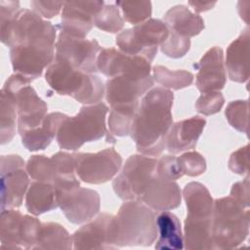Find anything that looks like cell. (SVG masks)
<instances>
[{"mask_svg":"<svg viewBox=\"0 0 250 250\" xmlns=\"http://www.w3.org/2000/svg\"><path fill=\"white\" fill-rule=\"evenodd\" d=\"M136 111L137 110L110 108L107 121L110 134L116 137L129 136Z\"/></svg>","mask_w":250,"mask_h":250,"instance_id":"cell-36","label":"cell"},{"mask_svg":"<svg viewBox=\"0 0 250 250\" xmlns=\"http://www.w3.org/2000/svg\"><path fill=\"white\" fill-rule=\"evenodd\" d=\"M42 223L33 216L24 215L20 225V242L21 249H33L37 241Z\"/></svg>","mask_w":250,"mask_h":250,"instance_id":"cell-37","label":"cell"},{"mask_svg":"<svg viewBox=\"0 0 250 250\" xmlns=\"http://www.w3.org/2000/svg\"><path fill=\"white\" fill-rule=\"evenodd\" d=\"M116 6L123 13V20L132 24H139L151 16L150 1H116Z\"/></svg>","mask_w":250,"mask_h":250,"instance_id":"cell-34","label":"cell"},{"mask_svg":"<svg viewBox=\"0 0 250 250\" xmlns=\"http://www.w3.org/2000/svg\"><path fill=\"white\" fill-rule=\"evenodd\" d=\"M25 169L28 176L34 181L54 185L57 179V170L52 156L47 157L43 154L31 155L26 162Z\"/></svg>","mask_w":250,"mask_h":250,"instance_id":"cell-32","label":"cell"},{"mask_svg":"<svg viewBox=\"0 0 250 250\" xmlns=\"http://www.w3.org/2000/svg\"><path fill=\"white\" fill-rule=\"evenodd\" d=\"M113 215L102 213L80 227L71 235L73 249H113L110 226Z\"/></svg>","mask_w":250,"mask_h":250,"instance_id":"cell-19","label":"cell"},{"mask_svg":"<svg viewBox=\"0 0 250 250\" xmlns=\"http://www.w3.org/2000/svg\"><path fill=\"white\" fill-rule=\"evenodd\" d=\"M72 248V238L62 225L53 222L42 223L33 249L70 250Z\"/></svg>","mask_w":250,"mask_h":250,"instance_id":"cell-28","label":"cell"},{"mask_svg":"<svg viewBox=\"0 0 250 250\" xmlns=\"http://www.w3.org/2000/svg\"><path fill=\"white\" fill-rule=\"evenodd\" d=\"M190 48V39L179 35L173 31L169 30V35L167 39L160 45L161 52L173 59H179L184 57Z\"/></svg>","mask_w":250,"mask_h":250,"instance_id":"cell-38","label":"cell"},{"mask_svg":"<svg viewBox=\"0 0 250 250\" xmlns=\"http://www.w3.org/2000/svg\"><path fill=\"white\" fill-rule=\"evenodd\" d=\"M1 41L10 48L15 73L30 82L40 77L55 59L56 27L34 11L19 10L4 3L0 6Z\"/></svg>","mask_w":250,"mask_h":250,"instance_id":"cell-1","label":"cell"},{"mask_svg":"<svg viewBox=\"0 0 250 250\" xmlns=\"http://www.w3.org/2000/svg\"><path fill=\"white\" fill-rule=\"evenodd\" d=\"M101 49L96 39L75 38L60 31L56 41L55 59L67 62L77 70L96 73L97 59Z\"/></svg>","mask_w":250,"mask_h":250,"instance_id":"cell-12","label":"cell"},{"mask_svg":"<svg viewBox=\"0 0 250 250\" xmlns=\"http://www.w3.org/2000/svg\"><path fill=\"white\" fill-rule=\"evenodd\" d=\"M156 173L159 177L175 181L184 176L178 157L174 155H163L157 159Z\"/></svg>","mask_w":250,"mask_h":250,"instance_id":"cell-41","label":"cell"},{"mask_svg":"<svg viewBox=\"0 0 250 250\" xmlns=\"http://www.w3.org/2000/svg\"><path fill=\"white\" fill-rule=\"evenodd\" d=\"M226 118L235 130L248 133V101L236 100L229 103L225 110Z\"/></svg>","mask_w":250,"mask_h":250,"instance_id":"cell-35","label":"cell"},{"mask_svg":"<svg viewBox=\"0 0 250 250\" xmlns=\"http://www.w3.org/2000/svg\"><path fill=\"white\" fill-rule=\"evenodd\" d=\"M229 196L239 202L242 206L249 208V177L232 185Z\"/></svg>","mask_w":250,"mask_h":250,"instance_id":"cell-44","label":"cell"},{"mask_svg":"<svg viewBox=\"0 0 250 250\" xmlns=\"http://www.w3.org/2000/svg\"><path fill=\"white\" fill-rule=\"evenodd\" d=\"M0 161L1 210L18 208L30 185L26 164L18 154L2 155Z\"/></svg>","mask_w":250,"mask_h":250,"instance_id":"cell-11","label":"cell"},{"mask_svg":"<svg viewBox=\"0 0 250 250\" xmlns=\"http://www.w3.org/2000/svg\"><path fill=\"white\" fill-rule=\"evenodd\" d=\"M173 101L172 91L163 87L152 88L142 98L130 131L142 154L157 156L166 149V137L173 124Z\"/></svg>","mask_w":250,"mask_h":250,"instance_id":"cell-2","label":"cell"},{"mask_svg":"<svg viewBox=\"0 0 250 250\" xmlns=\"http://www.w3.org/2000/svg\"><path fill=\"white\" fill-rule=\"evenodd\" d=\"M154 210L138 200H127L112 218L110 243L114 248L149 246L157 236Z\"/></svg>","mask_w":250,"mask_h":250,"instance_id":"cell-3","label":"cell"},{"mask_svg":"<svg viewBox=\"0 0 250 250\" xmlns=\"http://www.w3.org/2000/svg\"><path fill=\"white\" fill-rule=\"evenodd\" d=\"M250 211L231 196L214 200L212 214L213 249L238 247L249 234Z\"/></svg>","mask_w":250,"mask_h":250,"instance_id":"cell-6","label":"cell"},{"mask_svg":"<svg viewBox=\"0 0 250 250\" xmlns=\"http://www.w3.org/2000/svg\"><path fill=\"white\" fill-rule=\"evenodd\" d=\"M184 247L188 250L213 249L212 219L187 217L184 227Z\"/></svg>","mask_w":250,"mask_h":250,"instance_id":"cell-27","label":"cell"},{"mask_svg":"<svg viewBox=\"0 0 250 250\" xmlns=\"http://www.w3.org/2000/svg\"><path fill=\"white\" fill-rule=\"evenodd\" d=\"M168 35L169 29L163 21L148 19L119 32L115 43L123 53L143 57L151 62L157 54L158 46L167 39Z\"/></svg>","mask_w":250,"mask_h":250,"instance_id":"cell-8","label":"cell"},{"mask_svg":"<svg viewBox=\"0 0 250 250\" xmlns=\"http://www.w3.org/2000/svg\"><path fill=\"white\" fill-rule=\"evenodd\" d=\"M184 175L197 177L206 171V160L197 151H187L178 157Z\"/></svg>","mask_w":250,"mask_h":250,"instance_id":"cell-39","label":"cell"},{"mask_svg":"<svg viewBox=\"0 0 250 250\" xmlns=\"http://www.w3.org/2000/svg\"><path fill=\"white\" fill-rule=\"evenodd\" d=\"M30 81L21 74H12L2 89L12 95L18 113V132L20 135L39 127L47 115L48 105L39 98Z\"/></svg>","mask_w":250,"mask_h":250,"instance_id":"cell-7","label":"cell"},{"mask_svg":"<svg viewBox=\"0 0 250 250\" xmlns=\"http://www.w3.org/2000/svg\"><path fill=\"white\" fill-rule=\"evenodd\" d=\"M225 104V98L219 91L202 93L195 102V109L204 115H212L221 110Z\"/></svg>","mask_w":250,"mask_h":250,"instance_id":"cell-40","label":"cell"},{"mask_svg":"<svg viewBox=\"0 0 250 250\" xmlns=\"http://www.w3.org/2000/svg\"><path fill=\"white\" fill-rule=\"evenodd\" d=\"M17 108L11 94L1 89L0 91V133L1 145L10 143L17 128Z\"/></svg>","mask_w":250,"mask_h":250,"instance_id":"cell-30","label":"cell"},{"mask_svg":"<svg viewBox=\"0 0 250 250\" xmlns=\"http://www.w3.org/2000/svg\"><path fill=\"white\" fill-rule=\"evenodd\" d=\"M57 188L51 183L33 181L25 194V208L34 216H39L58 208Z\"/></svg>","mask_w":250,"mask_h":250,"instance_id":"cell-25","label":"cell"},{"mask_svg":"<svg viewBox=\"0 0 250 250\" xmlns=\"http://www.w3.org/2000/svg\"><path fill=\"white\" fill-rule=\"evenodd\" d=\"M188 5H190L193 10L196 12V13H201V12H205V11H208L210 9H212L215 5H216V2H202V1H189L188 2Z\"/></svg>","mask_w":250,"mask_h":250,"instance_id":"cell-45","label":"cell"},{"mask_svg":"<svg viewBox=\"0 0 250 250\" xmlns=\"http://www.w3.org/2000/svg\"><path fill=\"white\" fill-rule=\"evenodd\" d=\"M151 62L140 56H132L115 48H102L97 59L98 71L108 78L132 76L145 78L150 76Z\"/></svg>","mask_w":250,"mask_h":250,"instance_id":"cell-14","label":"cell"},{"mask_svg":"<svg viewBox=\"0 0 250 250\" xmlns=\"http://www.w3.org/2000/svg\"><path fill=\"white\" fill-rule=\"evenodd\" d=\"M187 217L193 219H212L214 200L208 188L198 182L187 184L183 189Z\"/></svg>","mask_w":250,"mask_h":250,"instance_id":"cell-24","label":"cell"},{"mask_svg":"<svg viewBox=\"0 0 250 250\" xmlns=\"http://www.w3.org/2000/svg\"><path fill=\"white\" fill-rule=\"evenodd\" d=\"M156 165L157 159L147 155L129 156L112 182L116 195L125 201H140L145 187L156 174Z\"/></svg>","mask_w":250,"mask_h":250,"instance_id":"cell-9","label":"cell"},{"mask_svg":"<svg viewBox=\"0 0 250 250\" xmlns=\"http://www.w3.org/2000/svg\"><path fill=\"white\" fill-rule=\"evenodd\" d=\"M249 1H245V2H238V5H237V10H238V14L240 16L241 19H243L245 21V22L248 24V15H249Z\"/></svg>","mask_w":250,"mask_h":250,"instance_id":"cell-46","label":"cell"},{"mask_svg":"<svg viewBox=\"0 0 250 250\" xmlns=\"http://www.w3.org/2000/svg\"><path fill=\"white\" fill-rule=\"evenodd\" d=\"M249 27L243 28L239 36L227 49L226 65L229 78L237 83H244L249 78Z\"/></svg>","mask_w":250,"mask_h":250,"instance_id":"cell-21","label":"cell"},{"mask_svg":"<svg viewBox=\"0 0 250 250\" xmlns=\"http://www.w3.org/2000/svg\"><path fill=\"white\" fill-rule=\"evenodd\" d=\"M163 21L170 31L184 37H193L204 29L203 19L184 5L170 8L163 16Z\"/></svg>","mask_w":250,"mask_h":250,"instance_id":"cell-23","label":"cell"},{"mask_svg":"<svg viewBox=\"0 0 250 250\" xmlns=\"http://www.w3.org/2000/svg\"><path fill=\"white\" fill-rule=\"evenodd\" d=\"M194 67L198 70L195 85L201 93L219 91L225 87L227 73L222 48L215 46L209 49Z\"/></svg>","mask_w":250,"mask_h":250,"instance_id":"cell-17","label":"cell"},{"mask_svg":"<svg viewBox=\"0 0 250 250\" xmlns=\"http://www.w3.org/2000/svg\"><path fill=\"white\" fill-rule=\"evenodd\" d=\"M205 125L206 120L199 116H192L172 124L166 137V149L176 154L194 148Z\"/></svg>","mask_w":250,"mask_h":250,"instance_id":"cell-20","label":"cell"},{"mask_svg":"<svg viewBox=\"0 0 250 250\" xmlns=\"http://www.w3.org/2000/svg\"><path fill=\"white\" fill-rule=\"evenodd\" d=\"M66 116V114L62 112H51L47 114L39 127L20 135L23 146L29 151L45 149L55 136H57L58 130Z\"/></svg>","mask_w":250,"mask_h":250,"instance_id":"cell-22","label":"cell"},{"mask_svg":"<svg viewBox=\"0 0 250 250\" xmlns=\"http://www.w3.org/2000/svg\"><path fill=\"white\" fill-rule=\"evenodd\" d=\"M45 79L59 95L72 97L85 105L101 103L104 97V85L98 75L77 70L62 60L54 59Z\"/></svg>","mask_w":250,"mask_h":250,"instance_id":"cell-5","label":"cell"},{"mask_svg":"<svg viewBox=\"0 0 250 250\" xmlns=\"http://www.w3.org/2000/svg\"><path fill=\"white\" fill-rule=\"evenodd\" d=\"M57 200L65 218L76 225L92 220L99 213L101 206L99 193L94 189L81 187L57 189Z\"/></svg>","mask_w":250,"mask_h":250,"instance_id":"cell-15","label":"cell"},{"mask_svg":"<svg viewBox=\"0 0 250 250\" xmlns=\"http://www.w3.org/2000/svg\"><path fill=\"white\" fill-rule=\"evenodd\" d=\"M22 215L15 208L1 210L0 240L2 249H21L20 225Z\"/></svg>","mask_w":250,"mask_h":250,"instance_id":"cell-29","label":"cell"},{"mask_svg":"<svg viewBox=\"0 0 250 250\" xmlns=\"http://www.w3.org/2000/svg\"><path fill=\"white\" fill-rule=\"evenodd\" d=\"M153 79L165 89L180 90L188 87L193 82V74L188 70H171L163 65L152 68Z\"/></svg>","mask_w":250,"mask_h":250,"instance_id":"cell-31","label":"cell"},{"mask_svg":"<svg viewBox=\"0 0 250 250\" xmlns=\"http://www.w3.org/2000/svg\"><path fill=\"white\" fill-rule=\"evenodd\" d=\"M156 224L159 238L154 246L155 249L181 250L184 248V234L176 215L169 211H162L156 216Z\"/></svg>","mask_w":250,"mask_h":250,"instance_id":"cell-26","label":"cell"},{"mask_svg":"<svg viewBox=\"0 0 250 250\" xmlns=\"http://www.w3.org/2000/svg\"><path fill=\"white\" fill-rule=\"evenodd\" d=\"M75 173L84 183L99 185L111 180L122 166V157L113 148L101 151L75 152Z\"/></svg>","mask_w":250,"mask_h":250,"instance_id":"cell-10","label":"cell"},{"mask_svg":"<svg viewBox=\"0 0 250 250\" xmlns=\"http://www.w3.org/2000/svg\"><path fill=\"white\" fill-rule=\"evenodd\" d=\"M229 169L238 175H248L249 172V145L233 151L229 158Z\"/></svg>","mask_w":250,"mask_h":250,"instance_id":"cell-42","label":"cell"},{"mask_svg":"<svg viewBox=\"0 0 250 250\" xmlns=\"http://www.w3.org/2000/svg\"><path fill=\"white\" fill-rule=\"evenodd\" d=\"M104 6V1H66L63 3L61 31L75 38H85L94 26L95 16Z\"/></svg>","mask_w":250,"mask_h":250,"instance_id":"cell-16","label":"cell"},{"mask_svg":"<svg viewBox=\"0 0 250 250\" xmlns=\"http://www.w3.org/2000/svg\"><path fill=\"white\" fill-rule=\"evenodd\" d=\"M153 77L138 78L132 76H116L108 78L104 85V97L110 108L137 110L140 99L153 86Z\"/></svg>","mask_w":250,"mask_h":250,"instance_id":"cell-13","label":"cell"},{"mask_svg":"<svg viewBox=\"0 0 250 250\" xmlns=\"http://www.w3.org/2000/svg\"><path fill=\"white\" fill-rule=\"evenodd\" d=\"M107 105L101 102L83 105L72 117L66 116L57 133L59 146L66 150H76L85 143L105 138L107 143L115 144V138L105 125Z\"/></svg>","mask_w":250,"mask_h":250,"instance_id":"cell-4","label":"cell"},{"mask_svg":"<svg viewBox=\"0 0 250 250\" xmlns=\"http://www.w3.org/2000/svg\"><path fill=\"white\" fill-rule=\"evenodd\" d=\"M64 2L59 1H31L30 6L33 8V11L39 16L47 19L54 18L57 16L60 11L62 9Z\"/></svg>","mask_w":250,"mask_h":250,"instance_id":"cell-43","label":"cell"},{"mask_svg":"<svg viewBox=\"0 0 250 250\" xmlns=\"http://www.w3.org/2000/svg\"><path fill=\"white\" fill-rule=\"evenodd\" d=\"M140 201L154 211L172 210L181 204V189L175 181L161 178L156 173L145 187Z\"/></svg>","mask_w":250,"mask_h":250,"instance_id":"cell-18","label":"cell"},{"mask_svg":"<svg viewBox=\"0 0 250 250\" xmlns=\"http://www.w3.org/2000/svg\"><path fill=\"white\" fill-rule=\"evenodd\" d=\"M94 25L99 29L116 33L123 28L124 20L120 16L119 8L116 5H104L103 9L95 16Z\"/></svg>","mask_w":250,"mask_h":250,"instance_id":"cell-33","label":"cell"}]
</instances>
